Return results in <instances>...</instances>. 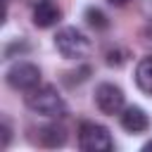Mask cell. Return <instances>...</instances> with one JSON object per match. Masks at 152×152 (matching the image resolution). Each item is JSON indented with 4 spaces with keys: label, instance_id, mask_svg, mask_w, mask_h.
Returning <instances> with one entry per match:
<instances>
[{
    "label": "cell",
    "instance_id": "obj_12",
    "mask_svg": "<svg viewBox=\"0 0 152 152\" xmlns=\"http://www.w3.org/2000/svg\"><path fill=\"white\" fill-rule=\"evenodd\" d=\"M0 133H2V140H0V147H7V145H10V138H12V131H10V126H7V121H2V124H0Z\"/></svg>",
    "mask_w": 152,
    "mask_h": 152
},
{
    "label": "cell",
    "instance_id": "obj_7",
    "mask_svg": "<svg viewBox=\"0 0 152 152\" xmlns=\"http://www.w3.org/2000/svg\"><path fill=\"white\" fill-rule=\"evenodd\" d=\"M62 19V7L55 0H38L33 5V24L38 28H50Z\"/></svg>",
    "mask_w": 152,
    "mask_h": 152
},
{
    "label": "cell",
    "instance_id": "obj_11",
    "mask_svg": "<svg viewBox=\"0 0 152 152\" xmlns=\"http://www.w3.org/2000/svg\"><path fill=\"white\" fill-rule=\"evenodd\" d=\"M104 62H107L109 66H121V64L126 62V52H124V50H119V48H114V50H107V55H104Z\"/></svg>",
    "mask_w": 152,
    "mask_h": 152
},
{
    "label": "cell",
    "instance_id": "obj_10",
    "mask_svg": "<svg viewBox=\"0 0 152 152\" xmlns=\"http://www.w3.org/2000/svg\"><path fill=\"white\" fill-rule=\"evenodd\" d=\"M83 19H86V24H88L90 28H95V31H104V28L109 26V19H107V14H104L100 7H88V10L83 12Z\"/></svg>",
    "mask_w": 152,
    "mask_h": 152
},
{
    "label": "cell",
    "instance_id": "obj_2",
    "mask_svg": "<svg viewBox=\"0 0 152 152\" xmlns=\"http://www.w3.org/2000/svg\"><path fill=\"white\" fill-rule=\"evenodd\" d=\"M55 48L64 59H83L90 52V40L76 26H64L55 33Z\"/></svg>",
    "mask_w": 152,
    "mask_h": 152
},
{
    "label": "cell",
    "instance_id": "obj_14",
    "mask_svg": "<svg viewBox=\"0 0 152 152\" xmlns=\"http://www.w3.org/2000/svg\"><path fill=\"white\" fill-rule=\"evenodd\" d=\"M142 150H145V152H150V150H152V140H150V142H145V145H142Z\"/></svg>",
    "mask_w": 152,
    "mask_h": 152
},
{
    "label": "cell",
    "instance_id": "obj_1",
    "mask_svg": "<svg viewBox=\"0 0 152 152\" xmlns=\"http://www.w3.org/2000/svg\"><path fill=\"white\" fill-rule=\"evenodd\" d=\"M24 102H26V107L33 114H40V116L59 119V116L66 114V102L57 93L55 86H36L33 90H28V95L24 97Z\"/></svg>",
    "mask_w": 152,
    "mask_h": 152
},
{
    "label": "cell",
    "instance_id": "obj_4",
    "mask_svg": "<svg viewBox=\"0 0 152 152\" xmlns=\"http://www.w3.org/2000/svg\"><path fill=\"white\" fill-rule=\"evenodd\" d=\"M5 81L10 83V88L14 90H33L36 86H40V69L33 64V62H17L7 69L5 74Z\"/></svg>",
    "mask_w": 152,
    "mask_h": 152
},
{
    "label": "cell",
    "instance_id": "obj_9",
    "mask_svg": "<svg viewBox=\"0 0 152 152\" xmlns=\"http://www.w3.org/2000/svg\"><path fill=\"white\" fill-rule=\"evenodd\" d=\"M135 86L142 93L152 95V57H142L138 62V66H135Z\"/></svg>",
    "mask_w": 152,
    "mask_h": 152
},
{
    "label": "cell",
    "instance_id": "obj_13",
    "mask_svg": "<svg viewBox=\"0 0 152 152\" xmlns=\"http://www.w3.org/2000/svg\"><path fill=\"white\" fill-rule=\"evenodd\" d=\"M109 5H114V7H124V5H128L131 0H107Z\"/></svg>",
    "mask_w": 152,
    "mask_h": 152
},
{
    "label": "cell",
    "instance_id": "obj_8",
    "mask_svg": "<svg viewBox=\"0 0 152 152\" xmlns=\"http://www.w3.org/2000/svg\"><path fill=\"white\" fill-rule=\"evenodd\" d=\"M38 142L45 145V147H62L66 142V131L57 124H50V126H43L38 131Z\"/></svg>",
    "mask_w": 152,
    "mask_h": 152
},
{
    "label": "cell",
    "instance_id": "obj_3",
    "mask_svg": "<svg viewBox=\"0 0 152 152\" xmlns=\"http://www.w3.org/2000/svg\"><path fill=\"white\" fill-rule=\"evenodd\" d=\"M78 147L83 152H109L114 150V140L107 126L95 121H83L78 126Z\"/></svg>",
    "mask_w": 152,
    "mask_h": 152
},
{
    "label": "cell",
    "instance_id": "obj_5",
    "mask_svg": "<svg viewBox=\"0 0 152 152\" xmlns=\"http://www.w3.org/2000/svg\"><path fill=\"white\" fill-rule=\"evenodd\" d=\"M95 104L102 114L114 116V114H121V109L126 107V95L114 83H100L95 88Z\"/></svg>",
    "mask_w": 152,
    "mask_h": 152
},
{
    "label": "cell",
    "instance_id": "obj_6",
    "mask_svg": "<svg viewBox=\"0 0 152 152\" xmlns=\"http://www.w3.org/2000/svg\"><path fill=\"white\" fill-rule=\"evenodd\" d=\"M119 121H121V128L128 131V133H145L150 128V116L142 107L138 104H131V107H124L121 114H119Z\"/></svg>",
    "mask_w": 152,
    "mask_h": 152
}]
</instances>
